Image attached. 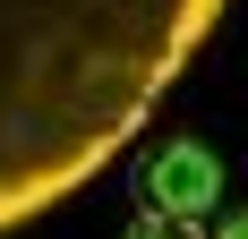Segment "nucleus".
Here are the masks:
<instances>
[{"label":"nucleus","instance_id":"obj_2","mask_svg":"<svg viewBox=\"0 0 248 239\" xmlns=\"http://www.w3.org/2000/svg\"><path fill=\"white\" fill-rule=\"evenodd\" d=\"M120 239H205V231H197V222H171V214H137Z\"/></svg>","mask_w":248,"mask_h":239},{"label":"nucleus","instance_id":"obj_1","mask_svg":"<svg viewBox=\"0 0 248 239\" xmlns=\"http://www.w3.org/2000/svg\"><path fill=\"white\" fill-rule=\"evenodd\" d=\"M137 188H146V214L197 222V214H214V196H223V163H214V145H197V137H163L146 163H137Z\"/></svg>","mask_w":248,"mask_h":239},{"label":"nucleus","instance_id":"obj_3","mask_svg":"<svg viewBox=\"0 0 248 239\" xmlns=\"http://www.w3.org/2000/svg\"><path fill=\"white\" fill-rule=\"evenodd\" d=\"M214 239H248V205H231V222H223Z\"/></svg>","mask_w":248,"mask_h":239}]
</instances>
